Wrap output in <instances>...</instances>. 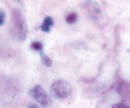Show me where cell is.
Instances as JSON below:
<instances>
[{"mask_svg": "<svg viewBox=\"0 0 130 108\" xmlns=\"http://www.w3.org/2000/svg\"><path fill=\"white\" fill-rule=\"evenodd\" d=\"M10 34L16 41H25L28 33L27 23L25 19L23 12L19 9L15 8L11 10V18H10Z\"/></svg>", "mask_w": 130, "mask_h": 108, "instance_id": "obj_1", "label": "cell"}, {"mask_svg": "<svg viewBox=\"0 0 130 108\" xmlns=\"http://www.w3.org/2000/svg\"><path fill=\"white\" fill-rule=\"evenodd\" d=\"M51 90V95L59 99H66V98L70 97L72 92V87L69 82L66 80H56L50 87Z\"/></svg>", "mask_w": 130, "mask_h": 108, "instance_id": "obj_2", "label": "cell"}, {"mask_svg": "<svg viewBox=\"0 0 130 108\" xmlns=\"http://www.w3.org/2000/svg\"><path fill=\"white\" fill-rule=\"evenodd\" d=\"M29 95L33 99H35L42 107H49L51 105V98L46 94V91L41 86H35L29 90Z\"/></svg>", "mask_w": 130, "mask_h": 108, "instance_id": "obj_3", "label": "cell"}, {"mask_svg": "<svg viewBox=\"0 0 130 108\" xmlns=\"http://www.w3.org/2000/svg\"><path fill=\"white\" fill-rule=\"evenodd\" d=\"M86 8L88 11L89 16L93 17V18H97V17L101 15V8H100L99 4L94 1H87L86 2Z\"/></svg>", "mask_w": 130, "mask_h": 108, "instance_id": "obj_4", "label": "cell"}, {"mask_svg": "<svg viewBox=\"0 0 130 108\" xmlns=\"http://www.w3.org/2000/svg\"><path fill=\"white\" fill-rule=\"evenodd\" d=\"M52 26H53V19H52V17L46 16L45 18H44L43 23H42V25H41V29L44 33H49L51 31Z\"/></svg>", "mask_w": 130, "mask_h": 108, "instance_id": "obj_5", "label": "cell"}, {"mask_svg": "<svg viewBox=\"0 0 130 108\" xmlns=\"http://www.w3.org/2000/svg\"><path fill=\"white\" fill-rule=\"evenodd\" d=\"M78 19V16H77L76 12H69L68 15L66 16V21L68 24H75Z\"/></svg>", "mask_w": 130, "mask_h": 108, "instance_id": "obj_6", "label": "cell"}, {"mask_svg": "<svg viewBox=\"0 0 130 108\" xmlns=\"http://www.w3.org/2000/svg\"><path fill=\"white\" fill-rule=\"evenodd\" d=\"M41 59H42V63L45 65V67H51V64H52L51 59L45 53H43V52H41Z\"/></svg>", "mask_w": 130, "mask_h": 108, "instance_id": "obj_7", "label": "cell"}, {"mask_svg": "<svg viewBox=\"0 0 130 108\" xmlns=\"http://www.w3.org/2000/svg\"><path fill=\"white\" fill-rule=\"evenodd\" d=\"M31 47L33 50H35V51L42 52V50H43V44H42L41 42H33L31 45Z\"/></svg>", "mask_w": 130, "mask_h": 108, "instance_id": "obj_8", "label": "cell"}, {"mask_svg": "<svg viewBox=\"0 0 130 108\" xmlns=\"http://www.w3.org/2000/svg\"><path fill=\"white\" fill-rule=\"evenodd\" d=\"M5 19H6V12L4 9H0V26L5 24Z\"/></svg>", "mask_w": 130, "mask_h": 108, "instance_id": "obj_9", "label": "cell"}, {"mask_svg": "<svg viewBox=\"0 0 130 108\" xmlns=\"http://www.w3.org/2000/svg\"><path fill=\"white\" fill-rule=\"evenodd\" d=\"M112 108H130L129 106H127L126 104H122V102H118V104H114Z\"/></svg>", "mask_w": 130, "mask_h": 108, "instance_id": "obj_10", "label": "cell"}, {"mask_svg": "<svg viewBox=\"0 0 130 108\" xmlns=\"http://www.w3.org/2000/svg\"><path fill=\"white\" fill-rule=\"evenodd\" d=\"M28 108H40V107L37 106L36 104H29L28 105Z\"/></svg>", "mask_w": 130, "mask_h": 108, "instance_id": "obj_11", "label": "cell"}]
</instances>
